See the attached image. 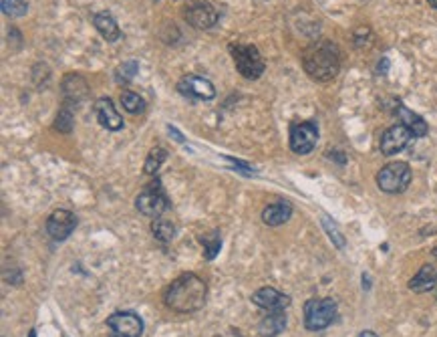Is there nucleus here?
<instances>
[{
    "label": "nucleus",
    "instance_id": "nucleus-1",
    "mask_svg": "<svg viewBox=\"0 0 437 337\" xmlns=\"http://www.w3.org/2000/svg\"><path fill=\"white\" fill-rule=\"evenodd\" d=\"M208 285L202 277L186 273L172 281L163 293V303L175 313H193L206 305Z\"/></svg>",
    "mask_w": 437,
    "mask_h": 337
},
{
    "label": "nucleus",
    "instance_id": "nucleus-2",
    "mask_svg": "<svg viewBox=\"0 0 437 337\" xmlns=\"http://www.w3.org/2000/svg\"><path fill=\"white\" fill-rule=\"evenodd\" d=\"M302 67L311 79L327 83L339 75L341 69V51L332 41H316L302 53Z\"/></svg>",
    "mask_w": 437,
    "mask_h": 337
},
{
    "label": "nucleus",
    "instance_id": "nucleus-3",
    "mask_svg": "<svg viewBox=\"0 0 437 337\" xmlns=\"http://www.w3.org/2000/svg\"><path fill=\"white\" fill-rule=\"evenodd\" d=\"M336 317V301L331 297L309 299L304 303V327L309 331H323Z\"/></svg>",
    "mask_w": 437,
    "mask_h": 337
},
{
    "label": "nucleus",
    "instance_id": "nucleus-4",
    "mask_svg": "<svg viewBox=\"0 0 437 337\" xmlns=\"http://www.w3.org/2000/svg\"><path fill=\"white\" fill-rule=\"evenodd\" d=\"M232 57H234V65L238 73L244 77V79H258L266 69V63H264L260 51L254 47V45H232L230 47Z\"/></svg>",
    "mask_w": 437,
    "mask_h": 337
},
{
    "label": "nucleus",
    "instance_id": "nucleus-5",
    "mask_svg": "<svg viewBox=\"0 0 437 337\" xmlns=\"http://www.w3.org/2000/svg\"><path fill=\"white\" fill-rule=\"evenodd\" d=\"M411 184V168L405 162H391L377 174V186L387 194H401Z\"/></svg>",
    "mask_w": 437,
    "mask_h": 337
},
{
    "label": "nucleus",
    "instance_id": "nucleus-6",
    "mask_svg": "<svg viewBox=\"0 0 437 337\" xmlns=\"http://www.w3.org/2000/svg\"><path fill=\"white\" fill-rule=\"evenodd\" d=\"M135 206H138V210H140L143 216L154 218V220L159 218L161 214L168 210V196L163 192L161 184H159V182L149 184V186L138 196Z\"/></svg>",
    "mask_w": 437,
    "mask_h": 337
},
{
    "label": "nucleus",
    "instance_id": "nucleus-7",
    "mask_svg": "<svg viewBox=\"0 0 437 337\" xmlns=\"http://www.w3.org/2000/svg\"><path fill=\"white\" fill-rule=\"evenodd\" d=\"M318 142V127L315 122H295L290 125V150L298 156H306Z\"/></svg>",
    "mask_w": 437,
    "mask_h": 337
},
{
    "label": "nucleus",
    "instance_id": "nucleus-8",
    "mask_svg": "<svg viewBox=\"0 0 437 337\" xmlns=\"http://www.w3.org/2000/svg\"><path fill=\"white\" fill-rule=\"evenodd\" d=\"M107 327L113 337H141L143 320L133 311H117L107 317Z\"/></svg>",
    "mask_w": 437,
    "mask_h": 337
},
{
    "label": "nucleus",
    "instance_id": "nucleus-9",
    "mask_svg": "<svg viewBox=\"0 0 437 337\" xmlns=\"http://www.w3.org/2000/svg\"><path fill=\"white\" fill-rule=\"evenodd\" d=\"M77 229V216L71 213V210H65V208H59L54 210L49 220H47V232L49 236L61 243V241H67L73 231Z\"/></svg>",
    "mask_w": 437,
    "mask_h": 337
},
{
    "label": "nucleus",
    "instance_id": "nucleus-10",
    "mask_svg": "<svg viewBox=\"0 0 437 337\" xmlns=\"http://www.w3.org/2000/svg\"><path fill=\"white\" fill-rule=\"evenodd\" d=\"M411 138H413V134L403 124L391 125L383 136H381V143H379L381 154L383 156H395V154H399L401 150H405L409 145Z\"/></svg>",
    "mask_w": 437,
    "mask_h": 337
},
{
    "label": "nucleus",
    "instance_id": "nucleus-11",
    "mask_svg": "<svg viewBox=\"0 0 437 337\" xmlns=\"http://www.w3.org/2000/svg\"><path fill=\"white\" fill-rule=\"evenodd\" d=\"M186 20L195 27V29H212L218 22V10L212 6L210 2L198 0L186 8Z\"/></svg>",
    "mask_w": 437,
    "mask_h": 337
},
{
    "label": "nucleus",
    "instance_id": "nucleus-12",
    "mask_svg": "<svg viewBox=\"0 0 437 337\" xmlns=\"http://www.w3.org/2000/svg\"><path fill=\"white\" fill-rule=\"evenodd\" d=\"M252 303L266 311H284L290 305V297L276 291L274 287H262L252 295Z\"/></svg>",
    "mask_w": 437,
    "mask_h": 337
},
{
    "label": "nucleus",
    "instance_id": "nucleus-13",
    "mask_svg": "<svg viewBox=\"0 0 437 337\" xmlns=\"http://www.w3.org/2000/svg\"><path fill=\"white\" fill-rule=\"evenodd\" d=\"M179 91L192 99H214L216 89L208 79L198 77V75H188L179 81Z\"/></svg>",
    "mask_w": 437,
    "mask_h": 337
},
{
    "label": "nucleus",
    "instance_id": "nucleus-14",
    "mask_svg": "<svg viewBox=\"0 0 437 337\" xmlns=\"http://www.w3.org/2000/svg\"><path fill=\"white\" fill-rule=\"evenodd\" d=\"M95 115H97L99 124L107 127L109 131H119L123 127V117L109 97H101L95 101Z\"/></svg>",
    "mask_w": 437,
    "mask_h": 337
},
{
    "label": "nucleus",
    "instance_id": "nucleus-15",
    "mask_svg": "<svg viewBox=\"0 0 437 337\" xmlns=\"http://www.w3.org/2000/svg\"><path fill=\"white\" fill-rule=\"evenodd\" d=\"M87 83L79 75H67L63 79V95H65V106L69 103H79L83 97H87Z\"/></svg>",
    "mask_w": 437,
    "mask_h": 337
},
{
    "label": "nucleus",
    "instance_id": "nucleus-16",
    "mask_svg": "<svg viewBox=\"0 0 437 337\" xmlns=\"http://www.w3.org/2000/svg\"><path fill=\"white\" fill-rule=\"evenodd\" d=\"M290 216H292V206H290V202H286V200H279V202H274V204H268V206L262 210L264 224H268V227H280V224H284Z\"/></svg>",
    "mask_w": 437,
    "mask_h": 337
},
{
    "label": "nucleus",
    "instance_id": "nucleus-17",
    "mask_svg": "<svg viewBox=\"0 0 437 337\" xmlns=\"http://www.w3.org/2000/svg\"><path fill=\"white\" fill-rule=\"evenodd\" d=\"M437 287V268L434 265H423L420 273L409 281V289L413 293H429Z\"/></svg>",
    "mask_w": 437,
    "mask_h": 337
},
{
    "label": "nucleus",
    "instance_id": "nucleus-18",
    "mask_svg": "<svg viewBox=\"0 0 437 337\" xmlns=\"http://www.w3.org/2000/svg\"><path fill=\"white\" fill-rule=\"evenodd\" d=\"M395 113H397V117L401 120V124L413 134V138H423V136H427V124L423 122V117H420L417 113H413L411 109H407V107L401 106V103H397Z\"/></svg>",
    "mask_w": 437,
    "mask_h": 337
},
{
    "label": "nucleus",
    "instance_id": "nucleus-19",
    "mask_svg": "<svg viewBox=\"0 0 437 337\" xmlns=\"http://www.w3.org/2000/svg\"><path fill=\"white\" fill-rule=\"evenodd\" d=\"M93 24H95V29L99 31V35L103 36L107 43H115V41L121 38V29H119V24L115 22V18L111 17L109 13H97L93 17Z\"/></svg>",
    "mask_w": 437,
    "mask_h": 337
},
{
    "label": "nucleus",
    "instance_id": "nucleus-20",
    "mask_svg": "<svg viewBox=\"0 0 437 337\" xmlns=\"http://www.w3.org/2000/svg\"><path fill=\"white\" fill-rule=\"evenodd\" d=\"M286 327V313L284 311H268V315L258 323V334L262 337H276Z\"/></svg>",
    "mask_w": 437,
    "mask_h": 337
},
{
    "label": "nucleus",
    "instance_id": "nucleus-21",
    "mask_svg": "<svg viewBox=\"0 0 437 337\" xmlns=\"http://www.w3.org/2000/svg\"><path fill=\"white\" fill-rule=\"evenodd\" d=\"M200 243L204 245V254H206V259L212 261V259H216L218 257V252L222 249V236H220V232L214 231V232H208V234H202L200 236Z\"/></svg>",
    "mask_w": 437,
    "mask_h": 337
},
{
    "label": "nucleus",
    "instance_id": "nucleus-22",
    "mask_svg": "<svg viewBox=\"0 0 437 337\" xmlns=\"http://www.w3.org/2000/svg\"><path fill=\"white\" fill-rule=\"evenodd\" d=\"M151 232H154V236L158 238L159 243H170L172 238H174L175 234V227L170 222V220H165V218H156L154 222H151Z\"/></svg>",
    "mask_w": 437,
    "mask_h": 337
},
{
    "label": "nucleus",
    "instance_id": "nucleus-23",
    "mask_svg": "<svg viewBox=\"0 0 437 337\" xmlns=\"http://www.w3.org/2000/svg\"><path fill=\"white\" fill-rule=\"evenodd\" d=\"M0 4H2V13L10 18L24 17L31 6L29 0H0Z\"/></svg>",
    "mask_w": 437,
    "mask_h": 337
},
{
    "label": "nucleus",
    "instance_id": "nucleus-24",
    "mask_svg": "<svg viewBox=\"0 0 437 337\" xmlns=\"http://www.w3.org/2000/svg\"><path fill=\"white\" fill-rule=\"evenodd\" d=\"M165 158H168V152H165L163 148H154V150L149 152L147 160H145L143 172H145V174H149V176H154L159 168H161V164L165 162Z\"/></svg>",
    "mask_w": 437,
    "mask_h": 337
},
{
    "label": "nucleus",
    "instance_id": "nucleus-25",
    "mask_svg": "<svg viewBox=\"0 0 437 337\" xmlns=\"http://www.w3.org/2000/svg\"><path fill=\"white\" fill-rule=\"evenodd\" d=\"M121 103L123 107H125V111H129V113H141V111L145 109L143 97H140V95L133 93V91H123Z\"/></svg>",
    "mask_w": 437,
    "mask_h": 337
},
{
    "label": "nucleus",
    "instance_id": "nucleus-26",
    "mask_svg": "<svg viewBox=\"0 0 437 337\" xmlns=\"http://www.w3.org/2000/svg\"><path fill=\"white\" fill-rule=\"evenodd\" d=\"M323 227H325V231H327V234H329V238L334 243V247H336V249H345V245H347V243H345V236L341 234L339 227L332 222L327 214L323 216Z\"/></svg>",
    "mask_w": 437,
    "mask_h": 337
},
{
    "label": "nucleus",
    "instance_id": "nucleus-27",
    "mask_svg": "<svg viewBox=\"0 0 437 337\" xmlns=\"http://www.w3.org/2000/svg\"><path fill=\"white\" fill-rule=\"evenodd\" d=\"M73 113H71L69 107H63L61 111H59V115H57V122H54V129H59V131H63V134H69L71 129H73Z\"/></svg>",
    "mask_w": 437,
    "mask_h": 337
},
{
    "label": "nucleus",
    "instance_id": "nucleus-28",
    "mask_svg": "<svg viewBox=\"0 0 437 337\" xmlns=\"http://www.w3.org/2000/svg\"><path fill=\"white\" fill-rule=\"evenodd\" d=\"M138 71H140V65L135 61H127V63H123L121 67H119V71H117V81L127 83V81H131L135 77Z\"/></svg>",
    "mask_w": 437,
    "mask_h": 337
},
{
    "label": "nucleus",
    "instance_id": "nucleus-29",
    "mask_svg": "<svg viewBox=\"0 0 437 337\" xmlns=\"http://www.w3.org/2000/svg\"><path fill=\"white\" fill-rule=\"evenodd\" d=\"M168 131H170V134H172V136H174V140H175V142L184 143V136H182V134H179V131H177V129H175V127H172V125H170V127H168Z\"/></svg>",
    "mask_w": 437,
    "mask_h": 337
},
{
    "label": "nucleus",
    "instance_id": "nucleus-30",
    "mask_svg": "<svg viewBox=\"0 0 437 337\" xmlns=\"http://www.w3.org/2000/svg\"><path fill=\"white\" fill-rule=\"evenodd\" d=\"M359 337H379L377 336V334H375V331H361V334H359Z\"/></svg>",
    "mask_w": 437,
    "mask_h": 337
},
{
    "label": "nucleus",
    "instance_id": "nucleus-31",
    "mask_svg": "<svg viewBox=\"0 0 437 337\" xmlns=\"http://www.w3.org/2000/svg\"><path fill=\"white\" fill-rule=\"evenodd\" d=\"M427 2H429V4H431L434 8H437V0H427Z\"/></svg>",
    "mask_w": 437,
    "mask_h": 337
},
{
    "label": "nucleus",
    "instance_id": "nucleus-32",
    "mask_svg": "<svg viewBox=\"0 0 437 337\" xmlns=\"http://www.w3.org/2000/svg\"><path fill=\"white\" fill-rule=\"evenodd\" d=\"M431 252H434V257H437V247H434V250H431Z\"/></svg>",
    "mask_w": 437,
    "mask_h": 337
},
{
    "label": "nucleus",
    "instance_id": "nucleus-33",
    "mask_svg": "<svg viewBox=\"0 0 437 337\" xmlns=\"http://www.w3.org/2000/svg\"><path fill=\"white\" fill-rule=\"evenodd\" d=\"M31 337H36V334H35V331H31Z\"/></svg>",
    "mask_w": 437,
    "mask_h": 337
},
{
    "label": "nucleus",
    "instance_id": "nucleus-34",
    "mask_svg": "<svg viewBox=\"0 0 437 337\" xmlns=\"http://www.w3.org/2000/svg\"><path fill=\"white\" fill-rule=\"evenodd\" d=\"M434 293H436V297H437V287H436V289H434Z\"/></svg>",
    "mask_w": 437,
    "mask_h": 337
}]
</instances>
